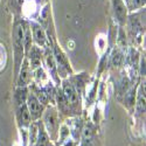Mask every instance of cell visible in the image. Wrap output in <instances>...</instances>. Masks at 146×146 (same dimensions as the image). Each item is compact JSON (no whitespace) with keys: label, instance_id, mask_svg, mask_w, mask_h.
Masks as SVG:
<instances>
[{"label":"cell","instance_id":"obj_16","mask_svg":"<svg viewBox=\"0 0 146 146\" xmlns=\"http://www.w3.org/2000/svg\"><path fill=\"white\" fill-rule=\"evenodd\" d=\"M137 109H138V113L143 115L145 112V88L143 89V86L140 87L139 90V96H138V102H137Z\"/></svg>","mask_w":146,"mask_h":146},{"label":"cell","instance_id":"obj_7","mask_svg":"<svg viewBox=\"0 0 146 146\" xmlns=\"http://www.w3.org/2000/svg\"><path fill=\"white\" fill-rule=\"evenodd\" d=\"M29 28H31V34H32V39L35 42L36 46L48 48V39L44 29L36 22L29 23Z\"/></svg>","mask_w":146,"mask_h":146},{"label":"cell","instance_id":"obj_14","mask_svg":"<svg viewBox=\"0 0 146 146\" xmlns=\"http://www.w3.org/2000/svg\"><path fill=\"white\" fill-rule=\"evenodd\" d=\"M28 87H17L15 94H14V103L15 106H20L22 104H25L28 97Z\"/></svg>","mask_w":146,"mask_h":146},{"label":"cell","instance_id":"obj_17","mask_svg":"<svg viewBox=\"0 0 146 146\" xmlns=\"http://www.w3.org/2000/svg\"><path fill=\"white\" fill-rule=\"evenodd\" d=\"M145 6V0H127V9L130 11H135V9H139L141 7Z\"/></svg>","mask_w":146,"mask_h":146},{"label":"cell","instance_id":"obj_3","mask_svg":"<svg viewBox=\"0 0 146 146\" xmlns=\"http://www.w3.org/2000/svg\"><path fill=\"white\" fill-rule=\"evenodd\" d=\"M61 89H62L66 98L70 105V110L72 115H80L81 113V97L72 83L68 78H63L60 84Z\"/></svg>","mask_w":146,"mask_h":146},{"label":"cell","instance_id":"obj_2","mask_svg":"<svg viewBox=\"0 0 146 146\" xmlns=\"http://www.w3.org/2000/svg\"><path fill=\"white\" fill-rule=\"evenodd\" d=\"M43 126L48 133V136L50 137L53 143H56L57 137H58V129H60V119H58V112L57 109L54 105H47L43 111Z\"/></svg>","mask_w":146,"mask_h":146},{"label":"cell","instance_id":"obj_13","mask_svg":"<svg viewBox=\"0 0 146 146\" xmlns=\"http://www.w3.org/2000/svg\"><path fill=\"white\" fill-rule=\"evenodd\" d=\"M36 121H38V137H36V140L33 146H55V144L52 141L50 137L48 136V133L43 126L42 120L39 119Z\"/></svg>","mask_w":146,"mask_h":146},{"label":"cell","instance_id":"obj_11","mask_svg":"<svg viewBox=\"0 0 146 146\" xmlns=\"http://www.w3.org/2000/svg\"><path fill=\"white\" fill-rule=\"evenodd\" d=\"M44 61H46V64L49 69V72L53 77V80L55 81L56 86H60L61 84V80L58 78L57 76V66H56V61H55V57H54V54L53 52L49 49V47L46 48V53H44Z\"/></svg>","mask_w":146,"mask_h":146},{"label":"cell","instance_id":"obj_10","mask_svg":"<svg viewBox=\"0 0 146 146\" xmlns=\"http://www.w3.org/2000/svg\"><path fill=\"white\" fill-rule=\"evenodd\" d=\"M55 103L57 104V108H58V111L62 113V115H66V116H71V110H70V105L66 98V96L61 89V87L58 86L56 89H55Z\"/></svg>","mask_w":146,"mask_h":146},{"label":"cell","instance_id":"obj_6","mask_svg":"<svg viewBox=\"0 0 146 146\" xmlns=\"http://www.w3.org/2000/svg\"><path fill=\"white\" fill-rule=\"evenodd\" d=\"M32 71L33 70L29 67L28 60L25 56V58L22 60L21 67L19 69L18 76H17V80H15L17 87H28V84L31 83V80H32Z\"/></svg>","mask_w":146,"mask_h":146},{"label":"cell","instance_id":"obj_15","mask_svg":"<svg viewBox=\"0 0 146 146\" xmlns=\"http://www.w3.org/2000/svg\"><path fill=\"white\" fill-rule=\"evenodd\" d=\"M32 72H33V78L36 82L34 84H39V86H41V83L48 81V76H47L46 71H44V69L42 67H39V68L34 69Z\"/></svg>","mask_w":146,"mask_h":146},{"label":"cell","instance_id":"obj_18","mask_svg":"<svg viewBox=\"0 0 146 146\" xmlns=\"http://www.w3.org/2000/svg\"><path fill=\"white\" fill-rule=\"evenodd\" d=\"M112 64L118 67L120 63H121V61H123V54H121L119 50H115L113 54H112Z\"/></svg>","mask_w":146,"mask_h":146},{"label":"cell","instance_id":"obj_5","mask_svg":"<svg viewBox=\"0 0 146 146\" xmlns=\"http://www.w3.org/2000/svg\"><path fill=\"white\" fill-rule=\"evenodd\" d=\"M26 105H27L28 111H29V113H31L32 121H36V120L41 119L46 106H44L42 103H40V101L36 98L35 95H34L33 92H29V94H28L27 101H26Z\"/></svg>","mask_w":146,"mask_h":146},{"label":"cell","instance_id":"obj_1","mask_svg":"<svg viewBox=\"0 0 146 146\" xmlns=\"http://www.w3.org/2000/svg\"><path fill=\"white\" fill-rule=\"evenodd\" d=\"M25 21L18 20L13 26V54H14V81L17 80L22 60L25 58Z\"/></svg>","mask_w":146,"mask_h":146},{"label":"cell","instance_id":"obj_12","mask_svg":"<svg viewBox=\"0 0 146 146\" xmlns=\"http://www.w3.org/2000/svg\"><path fill=\"white\" fill-rule=\"evenodd\" d=\"M112 7L117 21L120 25H124L127 20V11H129L124 0H112Z\"/></svg>","mask_w":146,"mask_h":146},{"label":"cell","instance_id":"obj_8","mask_svg":"<svg viewBox=\"0 0 146 146\" xmlns=\"http://www.w3.org/2000/svg\"><path fill=\"white\" fill-rule=\"evenodd\" d=\"M26 57L28 60V63H29V67L32 70L41 67L42 61H43V54H42V50L39 46L32 44V47L26 53Z\"/></svg>","mask_w":146,"mask_h":146},{"label":"cell","instance_id":"obj_4","mask_svg":"<svg viewBox=\"0 0 146 146\" xmlns=\"http://www.w3.org/2000/svg\"><path fill=\"white\" fill-rule=\"evenodd\" d=\"M53 54H54V57H55V61H56V66H57V74L62 78H66L67 75L72 74L70 63H69L66 54L62 52V49H61L57 44H55L53 47Z\"/></svg>","mask_w":146,"mask_h":146},{"label":"cell","instance_id":"obj_9","mask_svg":"<svg viewBox=\"0 0 146 146\" xmlns=\"http://www.w3.org/2000/svg\"><path fill=\"white\" fill-rule=\"evenodd\" d=\"M17 123L19 129H28L32 123L31 113L28 111L26 103L20 106H17Z\"/></svg>","mask_w":146,"mask_h":146}]
</instances>
